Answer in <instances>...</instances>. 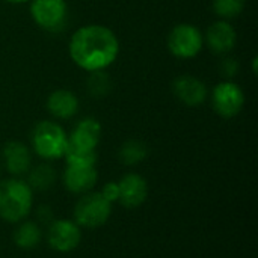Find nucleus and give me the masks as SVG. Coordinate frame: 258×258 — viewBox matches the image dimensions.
Listing matches in <instances>:
<instances>
[{
	"instance_id": "7",
	"label": "nucleus",
	"mask_w": 258,
	"mask_h": 258,
	"mask_svg": "<svg viewBox=\"0 0 258 258\" xmlns=\"http://www.w3.org/2000/svg\"><path fill=\"white\" fill-rule=\"evenodd\" d=\"M212 106L221 118H234L245 106V94L233 80L221 82L212 91Z\"/></svg>"
},
{
	"instance_id": "10",
	"label": "nucleus",
	"mask_w": 258,
	"mask_h": 258,
	"mask_svg": "<svg viewBox=\"0 0 258 258\" xmlns=\"http://www.w3.org/2000/svg\"><path fill=\"white\" fill-rule=\"evenodd\" d=\"M204 44L216 54H228L237 44V30L227 20L212 23L204 35Z\"/></svg>"
},
{
	"instance_id": "21",
	"label": "nucleus",
	"mask_w": 258,
	"mask_h": 258,
	"mask_svg": "<svg viewBox=\"0 0 258 258\" xmlns=\"http://www.w3.org/2000/svg\"><path fill=\"white\" fill-rule=\"evenodd\" d=\"M219 70H221V74L227 79V80H231L233 77H236L239 74V70H240V63L236 57L233 56H227L222 59L221 65H219Z\"/></svg>"
},
{
	"instance_id": "13",
	"label": "nucleus",
	"mask_w": 258,
	"mask_h": 258,
	"mask_svg": "<svg viewBox=\"0 0 258 258\" xmlns=\"http://www.w3.org/2000/svg\"><path fill=\"white\" fill-rule=\"evenodd\" d=\"M119 198L118 203L125 209H136L142 206L148 197V183L147 180L135 172L125 174L119 181Z\"/></svg>"
},
{
	"instance_id": "15",
	"label": "nucleus",
	"mask_w": 258,
	"mask_h": 258,
	"mask_svg": "<svg viewBox=\"0 0 258 258\" xmlns=\"http://www.w3.org/2000/svg\"><path fill=\"white\" fill-rule=\"evenodd\" d=\"M80 101L70 89H56L47 97V110L56 119H71L79 112Z\"/></svg>"
},
{
	"instance_id": "11",
	"label": "nucleus",
	"mask_w": 258,
	"mask_h": 258,
	"mask_svg": "<svg viewBox=\"0 0 258 258\" xmlns=\"http://www.w3.org/2000/svg\"><path fill=\"white\" fill-rule=\"evenodd\" d=\"M101 139V124L92 118L86 116L80 119L71 135H68V145L70 148L83 150V151H97V147Z\"/></svg>"
},
{
	"instance_id": "19",
	"label": "nucleus",
	"mask_w": 258,
	"mask_h": 258,
	"mask_svg": "<svg viewBox=\"0 0 258 258\" xmlns=\"http://www.w3.org/2000/svg\"><path fill=\"white\" fill-rule=\"evenodd\" d=\"M112 79L106 70L89 73L86 79V91L94 98H104L112 91Z\"/></svg>"
},
{
	"instance_id": "8",
	"label": "nucleus",
	"mask_w": 258,
	"mask_h": 258,
	"mask_svg": "<svg viewBox=\"0 0 258 258\" xmlns=\"http://www.w3.org/2000/svg\"><path fill=\"white\" fill-rule=\"evenodd\" d=\"M47 243L57 252L74 251L82 240V228L73 219H54L47 225Z\"/></svg>"
},
{
	"instance_id": "20",
	"label": "nucleus",
	"mask_w": 258,
	"mask_h": 258,
	"mask_svg": "<svg viewBox=\"0 0 258 258\" xmlns=\"http://www.w3.org/2000/svg\"><path fill=\"white\" fill-rule=\"evenodd\" d=\"M213 11L219 20H233L245 9V0H213Z\"/></svg>"
},
{
	"instance_id": "22",
	"label": "nucleus",
	"mask_w": 258,
	"mask_h": 258,
	"mask_svg": "<svg viewBox=\"0 0 258 258\" xmlns=\"http://www.w3.org/2000/svg\"><path fill=\"white\" fill-rule=\"evenodd\" d=\"M101 195L110 203H118V198H119V187H118V181H109L103 186L101 189Z\"/></svg>"
},
{
	"instance_id": "16",
	"label": "nucleus",
	"mask_w": 258,
	"mask_h": 258,
	"mask_svg": "<svg viewBox=\"0 0 258 258\" xmlns=\"http://www.w3.org/2000/svg\"><path fill=\"white\" fill-rule=\"evenodd\" d=\"M14 243L24 251L35 249L42 240V228L35 221H21L12 234Z\"/></svg>"
},
{
	"instance_id": "23",
	"label": "nucleus",
	"mask_w": 258,
	"mask_h": 258,
	"mask_svg": "<svg viewBox=\"0 0 258 258\" xmlns=\"http://www.w3.org/2000/svg\"><path fill=\"white\" fill-rule=\"evenodd\" d=\"M36 219H38V224H44V225H48L54 221V213H53V209L50 206H39L36 209Z\"/></svg>"
},
{
	"instance_id": "18",
	"label": "nucleus",
	"mask_w": 258,
	"mask_h": 258,
	"mask_svg": "<svg viewBox=\"0 0 258 258\" xmlns=\"http://www.w3.org/2000/svg\"><path fill=\"white\" fill-rule=\"evenodd\" d=\"M148 153H150V150L145 142H142L139 139H128L121 145V148L118 151V157L122 165L135 166V165H139L141 162H144L148 157Z\"/></svg>"
},
{
	"instance_id": "6",
	"label": "nucleus",
	"mask_w": 258,
	"mask_h": 258,
	"mask_svg": "<svg viewBox=\"0 0 258 258\" xmlns=\"http://www.w3.org/2000/svg\"><path fill=\"white\" fill-rule=\"evenodd\" d=\"M204 47V33L190 23L174 26L168 35V50L177 59H194Z\"/></svg>"
},
{
	"instance_id": "5",
	"label": "nucleus",
	"mask_w": 258,
	"mask_h": 258,
	"mask_svg": "<svg viewBox=\"0 0 258 258\" xmlns=\"http://www.w3.org/2000/svg\"><path fill=\"white\" fill-rule=\"evenodd\" d=\"M30 17L38 27L48 33H60L70 20L67 0H30Z\"/></svg>"
},
{
	"instance_id": "1",
	"label": "nucleus",
	"mask_w": 258,
	"mask_h": 258,
	"mask_svg": "<svg viewBox=\"0 0 258 258\" xmlns=\"http://www.w3.org/2000/svg\"><path fill=\"white\" fill-rule=\"evenodd\" d=\"M71 60L86 73L107 70L119 54L116 33L103 24L79 27L68 44Z\"/></svg>"
},
{
	"instance_id": "24",
	"label": "nucleus",
	"mask_w": 258,
	"mask_h": 258,
	"mask_svg": "<svg viewBox=\"0 0 258 258\" xmlns=\"http://www.w3.org/2000/svg\"><path fill=\"white\" fill-rule=\"evenodd\" d=\"M8 3H12V5H24V3H29L30 0H5Z\"/></svg>"
},
{
	"instance_id": "3",
	"label": "nucleus",
	"mask_w": 258,
	"mask_h": 258,
	"mask_svg": "<svg viewBox=\"0 0 258 258\" xmlns=\"http://www.w3.org/2000/svg\"><path fill=\"white\" fill-rule=\"evenodd\" d=\"M32 150L44 160H57L65 156L68 135L56 121H39L30 135Z\"/></svg>"
},
{
	"instance_id": "17",
	"label": "nucleus",
	"mask_w": 258,
	"mask_h": 258,
	"mask_svg": "<svg viewBox=\"0 0 258 258\" xmlns=\"http://www.w3.org/2000/svg\"><path fill=\"white\" fill-rule=\"evenodd\" d=\"M27 175V184L30 186V189L35 192H47L50 190L54 183H56V178H57V174H56V169L44 162V163H39L33 168L29 169V172L26 174Z\"/></svg>"
},
{
	"instance_id": "14",
	"label": "nucleus",
	"mask_w": 258,
	"mask_h": 258,
	"mask_svg": "<svg viewBox=\"0 0 258 258\" xmlns=\"http://www.w3.org/2000/svg\"><path fill=\"white\" fill-rule=\"evenodd\" d=\"M2 159L6 171L12 177H23L32 168V153L20 141H9L2 150Z\"/></svg>"
},
{
	"instance_id": "9",
	"label": "nucleus",
	"mask_w": 258,
	"mask_h": 258,
	"mask_svg": "<svg viewBox=\"0 0 258 258\" xmlns=\"http://www.w3.org/2000/svg\"><path fill=\"white\" fill-rule=\"evenodd\" d=\"M172 92L175 98L187 107H198L209 98L207 85L190 74H183L174 79Z\"/></svg>"
},
{
	"instance_id": "12",
	"label": "nucleus",
	"mask_w": 258,
	"mask_h": 258,
	"mask_svg": "<svg viewBox=\"0 0 258 258\" xmlns=\"http://www.w3.org/2000/svg\"><path fill=\"white\" fill-rule=\"evenodd\" d=\"M62 181L68 192L74 195H85L94 190L98 181V174L95 166L67 165L62 174Z\"/></svg>"
},
{
	"instance_id": "4",
	"label": "nucleus",
	"mask_w": 258,
	"mask_h": 258,
	"mask_svg": "<svg viewBox=\"0 0 258 258\" xmlns=\"http://www.w3.org/2000/svg\"><path fill=\"white\" fill-rule=\"evenodd\" d=\"M112 215V204L101 195V192H88L80 197L74 206V222L80 228L103 227Z\"/></svg>"
},
{
	"instance_id": "2",
	"label": "nucleus",
	"mask_w": 258,
	"mask_h": 258,
	"mask_svg": "<svg viewBox=\"0 0 258 258\" xmlns=\"http://www.w3.org/2000/svg\"><path fill=\"white\" fill-rule=\"evenodd\" d=\"M33 206V190L26 180L11 177L0 181V218L9 224L24 221Z\"/></svg>"
}]
</instances>
